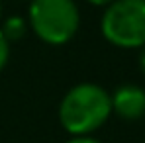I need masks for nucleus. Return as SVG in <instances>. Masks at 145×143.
Returning a JSON list of instances; mask_svg holds the SVG:
<instances>
[{"instance_id": "nucleus-1", "label": "nucleus", "mask_w": 145, "mask_h": 143, "mask_svg": "<svg viewBox=\"0 0 145 143\" xmlns=\"http://www.w3.org/2000/svg\"><path fill=\"white\" fill-rule=\"evenodd\" d=\"M112 114L110 94L94 82H80L63 96L59 121L71 135H90Z\"/></svg>"}, {"instance_id": "nucleus-2", "label": "nucleus", "mask_w": 145, "mask_h": 143, "mask_svg": "<svg viewBox=\"0 0 145 143\" xmlns=\"http://www.w3.org/2000/svg\"><path fill=\"white\" fill-rule=\"evenodd\" d=\"M29 24L35 35L49 45H63L76 33L80 14L74 0H31Z\"/></svg>"}, {"instance_id": "nucleus-3", "label": "nucleus", "mask_w": 145, "mask_h": 143, "mask_svg": "<svg viewBox=\"0 0 145 143\" xmlns=\"http://www.w3.org/2000/svg\"><path fill=\"white\" fill-rule=\"evenodd\" d=\"M102 35L116 47L137 49L145 45V0H114L100 22Z\"/></svg>"}, {"instance_id": "nucleus-4", "label": "nucleus", "mask_w": 145, "mask_h": 143, "mask_svg": "<svg viewBox=\"0 0 145 143\" xmlns=\"http://www.w3.org/2000/svg\"><path fill=\"white\" fill-rule=\"evenodd\" d=\"M112 98V112L123 119H139L145 114V90L135 84H123L116 88Z\"/></svg>"}, {"instance_id": "nucleus-5", "label": "nucleus", "mask_w": 145, "mask_h": 143, "mask_svg": "<svg viewBox=\"0 0 145 143\" xmlns=\"http://www.w3.org/2000/svg\"><path fill=\"white\" fill-rule=\"evenodd\" d=\"M25 29H27V24H25L24 18H20V16L6 18L4 24H2V27H0L2 35L8 39V43H10V41H18V39H22L24 33H25Z\"/></svg>"}, {"instance_id": "nucleus-6", "label": "nucleus", "mask_w": 145, "mask_h": 143, "mask_svg": "<svg viewBox=\"0 0 145 143\" xmlns=\"http://www.w3.org/2000/svg\"><path fill=\"white\" fill-rule=\"evenodd\" d=\"M8 59H10V43H8V39L0 31V71L6 67Z\"/></svg>"}, {"instance_id": "nucleus-7", "label": "nucleus", "mask_w": 145, "mask_h": 143, "mask_svg": "<svg viewBox=\"0 0 145 143\" xmlns=\"http://www.w3.org/2000/svg\"><path fill=\"white\" fill-rule=\"evenodd\" d=\"M67 143H102V141H98V139L90 137V135H72Z\"/></svg>"}, {"instance_id": "nucleus-8", "label": "nucleus", "mask_w": 145, "mask_h": 143, "mask_svg": "<svg viewBox=\"0 0 145 143\" xmlns=\"http://www.w3.org/2000/svg\"><path fill=\"white\" fill-rule=\"evenodd\" d=\"M86 2H90L92 6H110L114 0H86Z\"/></svg>"}, {"instance_id": "nucleus-9", "label": "nucleus", "mask_w": 145, "mask_h": 143, "mask_svg": "<svg viewBox=\"0 0 145 143\" xmlns=\"http://www.w3.org/2000/svg\"><path fill=\"white\" fill-rule=\"evenodd\" d=\"M139 65H141V71L145 72V45L141 47V55H139Z\"/></svg>"}, {"instance_id": "nucleus-10", "label": "nucleus", "mask_w": 145, "mask_h": 143, "mask_svg": "<svg viewBox=\"0 0 145 143\" xmlns=\"http://www.w3.org/2000/svg\"><path fill=\"white\" fill-rule=\"evenodd\" d=\"M0 16H2V2H0Z\"/></svg>"}]
</instances>
